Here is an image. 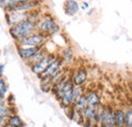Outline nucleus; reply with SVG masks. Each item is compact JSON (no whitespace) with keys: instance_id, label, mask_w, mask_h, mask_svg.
Wrapping results in <instances>:
<instances>
[{"instance_id":"nucleus-22","label":"nucleus","mask_w":132,"mask_h":127,"mask_svg":"<svg viewBox=\"0 0 132 127\" xmlns=\"http://www.w3.org/2000/svg\"><path fill=\"white\" fill-rule=\"evenodd\" d=\"M82 9H87L88 7H89V4L87 3V2H82Z\"/></svg>"},{"instance_id":"nucleus-2","label":"nucleus","mask_w":132,"mask_h":127,"mask_svg":"<svg viewBox=\"0 0 132 127\" xmlns=\"http://www.w3.org/2000/svg\"><path fill=\"white\" fill-rule=\"evenodd\" d=\"M98 124L97 127H117L116 126L115 108L111 105H101L97 109Z\"/></svg>"},{"instance_id":"nucleus-6","label":"nucleus","mask_w":132,"mask_h":127,"mask_svg":"<svg viewBox=\"0 0 132 127\" xmlns=\"http://www.w3.org/2000/svg\"><path fill=\"white\" fill-rule=\"evenodd\" d=\"M56 58H57L56 55H54V54H48L40 62H38V63H36L33 66H31V69H32V71H33L34 73H36L39 76V75H41L49 67L50 64L52 63Z\"/></svg>"},{"instance_id":"nucleus-11","label":"nucleus","mask_w":132,"mask_h":127,"mask_svg":"<svg viewBox=\"0 0 132 127\" xmlns=\"http://www.w3.org/2000/svg\"><path fill=\"white\" fill-rule=\"evenodd\" d=\"M85 98H86L87 107H90L93 109H98L102 105L101 97L96 91H87V92H85Z\"/></svg>"},{"instance_id":"nucleus-13","label":"nucleus","mask_w":132,"mask_h":127,"mask_svg":"<svg viewBox=\"0 0 132 127\" xmlns=\"http://www.w3.org/2000/svg\"><path fill=\"white\" fill-rule=\"evenodd\" d=\"M78 10H79V4L75 0H66L64 4V11L67 15H75Z\"/></svg>"},{"instance_id":"nucleus-3","label":"nucleus","mask_w":132,"mask_h":127,"mask_svg":"<svg viewBox=\"0 0 132 127\" xmlns=\"http://www.w3.org/2000/svg\"><path fill=\"white\" fill-rule=\"evenodd\" d=\"M37 27H38V32L46 35L47 37L55 35L56 33L60 31L59 25L56 22V20L50 14H46L42 18H40L39 21H38Z\"/></svg>"},{"instance_id":"nucleus-19","label":"nucleus","mask_w":132,"mask_h":127,"mask_svg":"<svg viewBox=\"0 0 132 127\" xmlns=\"http://www.w3.org/2000/svg\"><path fill=\"white\" fill-rule=\"evenodd\" d=\"M7 91H8V88H7L6 83H5V81L3 80V78L0 77V100L4 99Z\"/></svg>"},{"instance_id":"nucleus-20","label":"nucleus","mask_w":132,"mask_h":127,"mask_svg":"<svg viewBox=\"0 0 132 127\" xmlns=\"http://www.w3.org/2000/svg\"><path fill=\"white\" fill-rule=\"evenodd\" d=\"M125 114H126V123L127 125L132 127V108L128 107L125 109Z\"/></svg>"},{"instance_id":"nucleus-12","label":"nucleus","mask_w":132,"mask_h":127,"mask_svg":"<svg viewBox=\"0 0 132 127\" xmlns=\"http://www.w3.org/2000/svg\"><path fill=\"white\" fill-rule=\"evenodd\" d=\"M42 47H34V48H22L17 47V53L19 54V57L23 60H29L34 54H36Z\"/></svg>"},{"instance_id":"nucleus-18","label":"nucleus","mask_w":132,"mask_h":127,"mask_svg":"<svg viewBox=\"0 0 132 127\" xmlns=\"http://www.w3.org/2000/svg\"><path fill=\"white\" fill-rule=\"evenodd\" d=\"M61 58L63 60V62H70L73 58V52L71 51L70 48H67L65 50H63L62 54H61Z\"/></svg>"},{"instance_id":"nucleus-8","label":"nucleus","mask_w":132,"mask_h":127,"mask_svg":"<svg viewBox=\"0 0 132 127\" xmlns=\"http://www.w3.org/2000/svg\"><path fill=\"white\" fill-rule=\"evenodd\" d=\"M63 64V60L61 57H57L52 63L50 64V66L41 74L39 75L40 78H44V77H52L54 76L59 70H61V66Z\"/></svg>"},{"instance_id":"nucleus-7","label":"nucleus","mask_w":132,"mask_h":127,"mask_svg":"<svg viewBox=\"0 0 132 127\" xmlns=\"http://www.w3.org/2000/svg\"><path fill=\"white\" fill-rule=\"evenodd\" d=\"M81 121L86 125H94L97 127L98 124V112L97 109H93L90 107H86L80 112Z\"/></svg>"},{"instance_id":"nucleus-1","label":"nucleus","mask_w":132,"mask_h":127,"mask_svg":"<svg viewBox=\"0 0 132 127\" xmlns=\"http://www.w3.org/2000/svg\"><path fill=\"white\" fill-rule=\"evenodd\" d=\"M39 17H36L33 13L31 14V17L20 23H18L16 26L10 28L9 34L10 36L16 41H20L31 35H33L35 33L38 32V21H39Z\"/></svg>"},{"instance_id":"nucleus-17","label":"nucleus","mask_w":132,"mask_h":127,"mask_svg":"<svg viewBox=\"0 0 132 127\" xmlns=\"http://www.w3.org/2000/svg\"><path fill=\"white\" fill-rule=\"evenodd\" d=\"M0 115L4 118H9L11 116L10 109L6 106V104L3 102V100H0Z\"/></svg>"},{"instance_id":"nucleus-21","label":"nucleus","mask_w":132,"mask_h":127,"mask_svg":"<svg viewBox=\"0 0 132 127\" xmlns=\"http://www.w3.org/2000/svg\"><path fill=\"white\" fill-rule=\"evenodd\" d=\"M13 3H14V5L17 4V3H20V2H27V1H32V0H11Z\"/></svg>"},{"instance_id":"nucleus-10","label":"nucleus","mask_w":132,"mask_h":127,"mask_svg":"<svg viewBox=\"0 0 132 127\" xmlns=\"http://www.w3.org/2000/svg\"><path fill=\"white\" fill-rule=\"evenodd\" d=\"M40 1L38 0H32V1H27V2H20L15 4L9 11H27L31 12L37 7H39Z\"/></svg>"},{"instance_id":"nucleus-15","label":"nucleus","mask_w":132,"mask_h":127,"mask_svg":"<svg viewBox=\"0 0 132 127\" xmlns=\"http://www.w3.org/2000/svg\"><path fill=\"white\" fill-rule=\"evenodd\" d=\"M115 118H116V126L124 127L126 123V114L125 109L123 108H115Z\"/></svg>"},{"instance_id":"nucleus-16","label":"nucleus","mask_w":132,"mask_h":127,"mask_svg":"<svg viewBox=\"0 0 132 127\" xmlns=\"http://www.w3.org/2000/svg\"><path fill=\"white\" fill-rule=\"evenodd\" d=\"M7 125L12 127H23V122L20 119L19 116L17 115H11L8 119H7Z\"/></svg>"},{"instance_id":"nucleus-23","label":"nucleus","mask_w":132,"mask_h":127,"mask_svg":"<svg viewBox=\"0 0 132 127\" xmlns=\"http://www.w3.org/2000/svg\"><path fill=\"white\" fill-rule=\"evenodd\" d=\"M5 119H6V118H4L3 116H1V115H0V125L4 124V122H5Z\"/></svg>"},{"instance_id":"nucleus-24","label":"nucleus","mask_w":132,"mask_h":127,"mask_svg":"<svg viewBox=\"0 0 132 127\" xmlns=\"http://www.w3.org/2000/svg\"><path fill=\"white\" fill-rule=\"evenodd\" d=\"M3 70H4V65H0V77H1V74L3 73Z\"/></svg>"},{"instance_id":"nucleus-5","label":"nucleus","mask_w":132,"mask_h":127,"mask_svg":"<svg viewBox=\"0 0 132 127\" xmlns=\"http://www.w3.org/2000/svg\"><path fill=\"white\" fill-rule=\"evenodd\" d=\"M32 11L27 12V11H7L6 13V19L7 23L10 28L16 26L18 23L29 19L31 17Z\"/></svg>"},{"instance_id":"nucleus-25","label":"nucleus","mask_w":132,"mask_h":127,"mask_svg":"<svg viewBox=\"0 0 132 127\" xmlns=\"http://www.w3.org/2000/svg\"><path fill=\"white\" fill-rule=\"evenodd\" d=\"M124 127H130V126H129V125H127V124H126V125H125V126H124Z\"/></svg>"},{"instance_id":"nucleus-14","label":"nucleus","mask_w":132,"mask_h":127,"mask_svg":"<svg viewBox=\"0 0 132 127\" xmlns=\"http://www.w3.org/2000/svg\"><path fill=\"white\" fill-rule=\"evenodd\" d=\"M48 55V53H47V50L45 49L44 47H42L36 54H34L33 56L29 59V60H27V63L29 64L30 66H33L35 65L36 63H38V62H40L42 59H44L46 56Z\"/></svg>"},{"instance_id":"nucleus-4","label":"nucleus","mask_w":132,"mask_h":127,"mask_svg":"<svg viewBox=\"0 0 132 127\" xmlns=\"http://www.w3.org/2000/svg\"><path fill=\"white\" fill-rule=\"evenodd\" d=\"M47 36L40 32H37L16 42L18 47L22 48H34V47H43L44 43L47 40Z\"/></svg>"},{"instance_id":"nucleus-9","label":"nucleus","mask_w":132,"mask_h":127,"mask_svg":"<svg viewBox=\"0 0 132 127\" xmlns=\"http://www.w3.org/2000/svg\"><path fill=\"white\" fill-rule=\"evenodd\" d=\"M71 80L73 82L74 85H83L88 78V74H87V70L83 67L77 68L73 71L72 75H71Z\"/></svg>"}]
</instances>
